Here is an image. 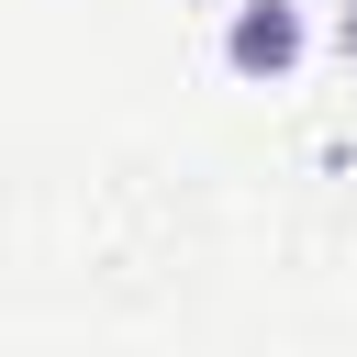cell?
Masks as SVG:
<instances>
[{
    "label": "cell",
    "mask_w": 357,
    "mask_h": 357,
    "mask_svg": "<svg viewBox=\"0 0 357 357\" xmlns=\"http://www.w3.org/2000/svg\"><path fill=\"white\" fill-rule=\"evenodd\" d=\"M301 56H312V22H301V0H223V78H245V89H279Z\"/></svg>",
    "instance_id": "6da1fadb"
},
{
    "label": "cell",
    "mask_w": 357,
    "mask_h": 357,
    "mask_svg": "<svg viewBox=\"0 0 357 357\" xmlns=\"http://www.w3.org/2000/svg\"><path fill=\"white\" fill-rule=\"evenodd\" d=\"M201 11H212V0H201Z\"/></svg>",
    "instance_id": "3957f363"
},
{
    "label": "cell",
    "mask_w": 357,
    "mask_h": 357,
    "mask_svg": "<svg viewBox=\"0 0 357 357\" xmlns=\"http://www.w3.org/2000/svg\"><path fill=\"white\" fill-rule=\"evenodd\" d=\"M335 56L357 67V0H335Z\"/></svg>",
    "instance_id": "7a4b0ae2"
}]
</instances>
